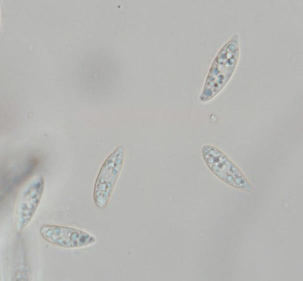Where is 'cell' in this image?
I'll list each match as a JSON object with an SVG mask.
<instances>
[{
    "label": "cell",
    "instance_id": "cell-2",
    "mask_svg": "<svg viewBox=\"0 0 303 281\" xmlns=\"http://www.w3.org/2000/svg\"><path fill=\"white\" fill-rule=\"evenodd\" d=\"M201 155L208 169L223 182L243 191H253L252 184L243 172L220 149L206 144L201 148Z\"/></svg>",
    "mask_w": 303,
    "mask_h": 281
},
{
    "label": "cell",
    "instance_id": "cell-5",
    "mask_svg": "<svg viewBox=\"0 0 303 281\" xmlns=\"http://www.w3.org/2000/svg\"><path fill=\"white\" fill-rule=\"evenodd\" d=\"M44 188V178L40 175L32 178L22 190L16 207L18 231L26 228L32 220L41 203Z\"/></svg>",
    "mask_w": 303,
    "mask_h": 281
},
{
    "label": "cell",
    "instance_id": "cell-4",
    "mask_svg": "<svg viewBox=\"0 0 303 281\" xmlns=\"http://www.w3.org/2000/svg\"><path fill=\"white\" fill-rule=\"evenodd\" d=\"M41 237L50 244L62 248L78 249L86 247L96 242L91 233L77 227L44 224L39 228Z\"/></svg>",
    "mask_w": 303,
    "mask_h": 281
},
{
    "label": "cell",
    "instance_id": "cell-3",
    "mask_svg": "<svg viewBox=\"0 0 303 281\" xmlns=\"http://www.w3.org/2000/svg\"><path fill=\"white\" fill-rule=\"evenodd\" d=\"M125 156V147L119 145L102 163L93 191V201L98 208L103 209L107 206L122 170Z\"/></svg>",
    "mask_w": 303,
    "mask_h": 281
},
{
    "label": "cell",
    "instance_id": "cell-1",
    "mask_svg": "<svg viewBox=\"0 0 303 281\" xmlns=\"http://www.w3.org/2000/svg\"><path fill=\"white\" fill-rule=\"evenodd\" d=\"M240 55V38L237 34H235L216 55L200 95L201 102L210 101L225 88L237 68Z\"/></svg>",
    "mask_w": 303,
    "mask_h": 281
}]
</instances>
